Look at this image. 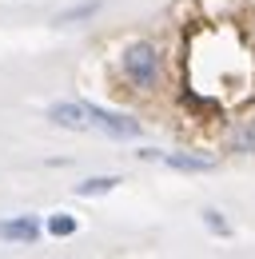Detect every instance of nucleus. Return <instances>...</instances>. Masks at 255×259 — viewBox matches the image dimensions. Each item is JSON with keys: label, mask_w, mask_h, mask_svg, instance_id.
<instances>
[{"label": "nucleus", "mask_w": 255, "mask_h": 259, "mask_svg": "<svg viewBox=\"0 0 255 259\" xmlns=\"http://www.w3.org/2000/svg\"><path fill=\"white\" fill-rule=\"evenodd\" d=\"M124 76L136 84V88H156L159 80V52L156 44H148V40H136V44H128L124 48Z\"/></svg>", "instance_id": "1"}, {"label": "nucleus", "mask_w": 255, "mask_h": 259, "mask_svg": "<svg viewBox=\"0 0 255 259\" xmlns=\"http://www.w3.org/2000/svg\"><path fill=\"white\" fill-rule=\"evenodd\" d=\"M88 112H92V128L104 132V136H112V140H136V136H140V120H132V116L104 112V108H96V104H88Z\"/></svg>", "instance_id": "2"}, {"label": "nucleus", "mask_w": 255, "mask_h": 259, "mask_svg": "<svg viewBox=\"0 0 255 259\" xmlns=\"http://www.w3.org/2000/svg\"><path fill=\"white\" fill-rule=\"evenodd\" d=\"M48 120H52L56 128H68V132H92V112H88V104H76V100L52 104V108H48Z\"/></svg>", "instance_id": "3"}, {"label": "nucleus", "mask_w": 255, "mask_h": 259, "mask_svg": "<svg viewBox=\"0 0 255 259\" xmlns=\"http://www.w3.org/2000/svg\"><path fill=\"white\" fill-rule=\"evenodd\" d=\"M0 239H4V243H36V239H40V220H36V215L0 220Z\"/></svg>", "instance_id": "4"}, {"label": "nucleus", "mask_w": 255, "mask_h": 259, "mask_svg": "<svg viewBox=\"0 0 255 259\" xmlns=\"http://www.w3.org/2000/svg\"><path fill=\"white\" fill-rule=\"evenodd\" d=\"M172 171H216V160L211 156H188V152H167L159 156Z\"/></svg>", "instance_id": "5"}, {"label": "nucleus", "mask_w": 255, "mask_h": 259, "mask_svg": "<svg viewBox=\"0 0 255 259\" xmlns=\"http://www.w3.org/2000/svg\"><path fill=\"white\" fill-rule=\"evenodd\" d=\"M120 184H124L120 176H92V180L76 184V195H84V199H92V195H108V192H116Z\"/></svg>", "instance_id": "6"}, {"label": "nucleus", "mask_w": 255, "mask_h": 259, "mask_svg": "<svg viewBox=\"0 0 255 259\" xmlns=\"http://www.w3.org/2000/svg\"><path fill=\"white\" fill-rule=\"evenodd\" d=\"M104 4L100 0H88V4H76V8H64L60 16H56V24H76V20H88V16H96Z\"/></svg>", "instance_id": "7"}, {"label": "nucleus", "mask_w": 255, "mask_h": 259, "mask_svg": "<svg viewBox=\"0 0 255 259\" xmlns=\"http://www.w3.org/2000/svg\"><path fill=\"white\" fill-rule=\"evenodd\" d=\"M48 235H56V239L76 235V215H64V211H56V215L48 220Z\"/></svg>", "instance_id": "8"}, {"label": "nucleus", "mask_w": 255, "mask_h": 259, "mask_svg": "<svg viewBox=\"0 0 255 259\" xmlns=\"http://www.w3.org/2000/svg\"><path fill=\"white\" fill-rule=\"evenodd\" d=\"M203 224H207V231H216V235H231V224L223 220L216 207H207V211H203Z\"/></svg>", "instance_id": "9"}]
</instances>
